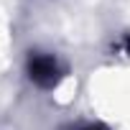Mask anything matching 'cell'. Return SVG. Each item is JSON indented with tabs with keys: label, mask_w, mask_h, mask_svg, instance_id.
<instances>
[{
	"label": "cell",
	"mask_w": 130,
	"mask_h": 130,
	"mask_svg": "<svg viewBox=\"0 0 130 130\" xmlns=\"http://www.w3.org/2000/svg\"><path fill=\"white\" fill-rule=\"evenodd\" d=\"M82 130H110V127H105V125H100V122H92V125H84Z\"/></svg>",
	"instance_id": "cell-2"
},
{
	"label": "cell",
	"mask_w": 130,
	"mask_h": 130,
	"mask_svg": "<svg viewBox=\"0 0 130 130\" xmlns=\"http://www.w3.org/2000/svg\"><path fill=\"white\" fill-rule=\"evenodd\" d=\"M26 69H28V77L36 87L41 89H54L61 77H64V69H61V64L56 61V56L51 54H31L28 56V64H26Z\"/></svg>",
	"instance_id": "cell-1"
}]
</instances>
